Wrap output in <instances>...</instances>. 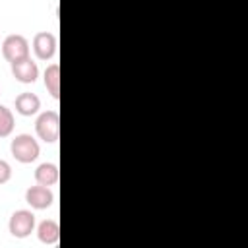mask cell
<instances>
[{
  "instance_id": "cell-1",
  "label": "cell",
  "mask_w": 248,
  "mask_h": 248,
  "mask_svg": "<svg viewBox=\"0 0 248 248\" xmlns=\"http://www.w3.org/2000/svg\"><path fill=\"white\" fill-rule=\"evenodd\" d=\"M10 151H12L14 159L19 161V163H33V161L39 157L41 147H39V141H37L33 136H29V134H19V136H16V138L12 140Z\"/></svg>"
},
{
  "instance_id": "cell-2",
  "label": "cell",
  "mask_w": 248,
  "mask_h": 248,
  "mask_svg": "<svg viewBox=\"0 0 248 248\" xmlns=\"http://www.w3.org/2000/svg\"><path fill=\"white\" fill-rule=\"evenodd\" d=\"M35 132L43 141L54 143L60 136V116H58V112L56 110L41 112L37 122H35Z\"/></svg>"
},
{
  "instance_id": "cell-3",
  "label": "cell",
  "mask_w": 248,
  "mask_h": 248,
  "mask_svg": "<svg viewBox=\"0 0 248 248\" xmlns=\"http://www.w3.org/2000/svg\"><path fill=\"white\" fill-rule=\"evenodd\" d=\"M10 234L16 238H25L35 231V215L29 209H17L12 213L8 223Z\"/></svg>"
},
{
  "instance_id": "cell-4",
  "label": "cell",
  "mask_w": 248,
  "mask_h": 248,
  "mask_svg": "<svg viewBox=\"0 0 248 248\" xmlns=\"http://www.w3.org/2000/svg\"><path fill=\"white\" fill-rule=\"evenodd\" d=\"M2 56L12 64L29 56V41L23 35H8L2 43Z\"/></svg>"
},
{
  "instance_id": "cell-5",
  "label": "cell",
  "mask_w": 248,
  "mask_h": 248,
  "mask_svg": "<svg viewBox=\"0 0 248 248\" xmlns=\"http://www.w3.org/2000/svg\"><path fill=\"white\" fill-rule=\"evenodd\" d=\"M25 202L33 207V209H46L52 205L54 202V194L48 190V186L37 184V186H29L25 190Z\"/></svg>"
},
{
  "instance_id": "cell-6",
  "label": "cell",
  "mask_w": 248,
  "mask_h": 248,
  "mask_svg": "<svg viewBox=\"0 0 248 248\" xmlns=\"http://www.w3.org/2000/svg\"><path fill=\"white\" fill-rule=\"evenodd\" d=\"M33 50L39 60H50L56 54V37L48 31H41L33 37Z\"/></svg>"
},
{
  "instance_id": "cell-7",
  "label": "cell",
  "mask_w": 248,
  "mask_h": 248,
  "mask_svg": "<svg viewBox=\"0 0 248 248\" xmlns=\"http://www.w3.org/2000/svg\"><path fill=\"white\" fill-rule=\"evenodd\" d=\"M10 66H12L14 78L21 83H33L39 78V66H37V62L31 60V56L17 60V62H12Z\"/></svg>"
},
{
  "instance_id": "cell-8",
  "label": "cell",
  "mask_w": 248,
  "mask_h": 248,
  "mask_svg": "<svg viewBox=\"0 0 248 248\" xmlns=\"http://www.w3.org/2000/svg\"><path fill=\"white\" fill-rule=\"evenodd\" d=\"M41 108V99L35 95V93H19L16 97V110L21 114V116H33L37 114Z\"/></svg>"
},
{
  "instance_id": "cell-9",
  "label": "cell",
  "mask_w": 248,
  "mask_h": 248,
  "mask_svg": "<svg viewBox=\"0 0 248 248\" xmlns=\"http://www.w3.org/2000/svg\"><path fill=\"white\" fill-rule=\"evenodd\" d=\"M60 178V170L54 163H43L35 169V180L43 186H54Z\"/></svg>"
},
{
  "instance_id": "cell-10",
  "label": "cell",
  "mask_w": 248,
  "mask_h": 248,
  "mask_svg": "<svg viewBox=\"0 0 248 248\" xmlns=\"http://www.w3.org/2000/svg\"><path fill=\"white\" fill-rule=\"evenodd\" d=\"M37 236L43 244H56L60 238V227L52 219H45L37 227Z\"/></svg>"
},
{
  "instance_id": "cell-11",
  "label": "cell",
  "mask_w": 248,
  "mask_h": 248,
  "mask_svg": "<svg viewBox=\"0 0 248 248\" xmlns=\"http://www.w3.org/2000/svg\"><path fill=\"white\" fill-rule=\"evenodd\" d=\"M43 79H45L46 91H48L54 99H58V97H60V66H58V64H48V66L45 68Z\"/></svg>"
},
{
  "instance_id": "cell-12",
  "label": "cell",
  "mask_w": 248,
  "mask_h": 248,
  "mask_svg": "<svg viewBox=\"0 0 248 248\" xmlns=\"http://www.w3.org/2000/svg\"><path fill=\"white\" fill-rule=\"evenodd\" d=\"M16 126V118L12 114V110L4 105H0V138H8L14 132Z\"/></svg>"
},
{
  "instance_id": "cell-13",
  "label": "cell",
  "mask_w": 248,
  "mask_h": 248,
  "mask_svg": "<svg viewBox=\"0 0 248 248\" xmlns=\"http://www.w3.org/2000/svg\"><path fill=\"white\" fill-rule=\"evenodd\" d=\"M12 178V167L8 161L0 159V184H6Z\"/></svg>"
}]
</instances>
